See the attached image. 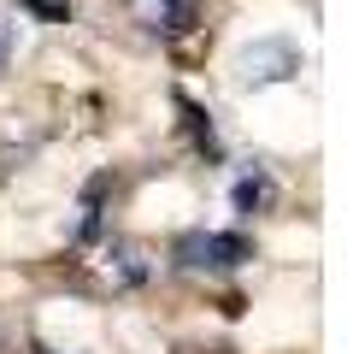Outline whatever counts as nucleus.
I'll return each instance as SVG.
<instances>
[{
	"label": "nucleus",
	"instance_id": "obj_1",
	"mask_svg": "<svg viewBox=\"0 0 359 354\" xmlns=\"http://www.w3.org/2000/svg\"><path fill=\"white\" fill-rule=\"evenodd\" d=\"M253 260V242L242 230H189L177 236V266L189 272H230V266H248Z\"/></svg>",
	"mask_w": 359,
	"mask_h": 354
},
{
	"label": "nucleus",
	"instance_id": "obj_2",
	"mask_svg": "<svg viewBox=\"0 0 359 354\" xmlns=\"http://www.w3.org/2000/svg\"><path fill=\"white\" fill-rule=\"evenodd\" d=\"M236 71H242V83H277V77H294L301 71V53L289 41H259V48H248L236 59Z\"/></svg>",
	"mask_w": 359,
	"mask_h": 354
},
{
	"label": "nucleus",
	"instance_id": "obj_3",
	"mask_svg": "<svg viewBox=\"0 0 359 354\" xmlns=\"http://www.w3.org/2000/svg\"><path fill=\"white\" fill-rule=\"evenodd\" d=\"M177 107H183V118H189V136H194V148H201V154H206V159H218V154H224V148H218V136H212V118H206L201 107H194V100H189V95H177Z\"/></svg>",
	"mask_w": 359,
	"mask_h": 354
},
{
	"label": "nucleus",
	"instance_id": "obj_4",
	"mask_svg": "<svg viewBox=\"0 0 359 354\" xmlns=\"http://www.w3.org/2000/svg\"><path fill=\"white\" fill-rule=\"evenodd\" d=\"M147 18H159L165 29H189V18H194V0H147ZM154 24V29H159Z\"/></svg>",
	"mask_w": 359,
	"mask_h": 354
},
{
	"label": "nucleus",
	"instance_id": "obj_5",
	"mask_svg": "<svg viewBox=\"0 0 359 354\" xmlns=\"http://www.w3.org/2000/svg\"><path fill=\"white\" fill-rule=\"evenodd\" d=\"M271 195H277L271 177H242V183H236V213H259Z\"/></svg>",
	"mask_w": 359,
	"mask_h": 354
},
{
	"label": "nucleus",
	"instance_id": "obj_6",
	"mask_svg": "<svg viewBox=\"0 0 359 354\" xmlns=\"http://www.w3.org/2000/svg\"><path fill=\"white\" fill-rule=\"evenodd\" d=\"M6 59H12V24L0 18V71H6Z\"/></svg>",
	"mask_w": 359,
	"mask_h": 354
},
{
	"label": "nucleus",
	"instance_id": "obj_7",
	"mask_svg": "<svg viewBox=\"0 0 359 354\" xmlns=\"http://www.w3.org/2000/svg\"><path fill=\"white\" fill-rule=\"evenodd\" d=\"M29 354H53V348H48V343H36V348H29Z\"/></svg>",
	"mask_w": 359,
	"mask_h": 354
}]
</instances>
